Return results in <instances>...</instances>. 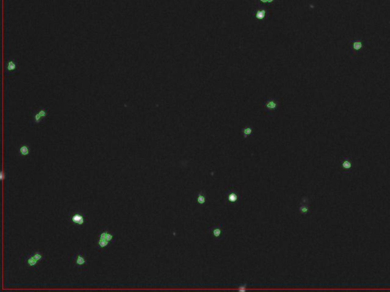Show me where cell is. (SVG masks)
I'll return each mask as SVG.
<instances>
[{"label":"cell","instance_id":"1","mask_svg":"<svg viewBox=\"0 0 390 292\" xmlns=\"http://www.w3.org/2000/svg\"><path fill=\"white\" fill-rule=\"evenodd\" d=\"M116 239V236L112 234L109 232V230H104L99 235V238L98 240V245L100 249H105L111 243L115 242Z\"/></svg>","mask_w":390,"mask_h":292},{"label":"cell","instance_id":"2","mask_svg":"<svg viewBox=\"0 0 390 292\" xmlns=\"http://www.w3.org/2000/svg\"><path fill=\"white\" fill-rule=\"evenodd\" d=\"M48 116V110L47 108L43 107H38L33 114L32 123L34 125H39L44 123Z\"/></svg>","mask_w":390,"mask_h":292},{"label":"cell","instance_id":"3","mask_svg":"<svg viewBox=\"0 0 390 292\" xmlns=\"http://www.w3.org/2000/svg\"><path fill=\"white\" fill-rule=\"evenodd\" d=\"M19 72L18 61L15 58H12L8 60L6 63V73L8 75H15Z\"/></svg>","mask_w":390,"mask_h":292},{"label":"cell","instance_id":"4","mask_svg":"<svg viewBox=\"0 0 390 292\" xmlns=\"http://www.w3.org/2000/svg\"><path fill=\"white\" fill-rule=\"evenodd\" d=\"M224 232L223 226L220 225H214L213 227L210 229V234L216 240H220L222 238V236Z\"/></svg>","mask_w":390,"mask_h":292},{"label":"cell","instance_id":"5","mask_svg":"<svg viewBox=\"0 0 390 292\" xmlns=\"http://www.w3.org/2000/svg\"><path fill=\"white\" fill-rule=\"evenodd\" d=\"M341 168L343 173H351L353 169V164L349 158H346L342 161Z\"/></svg>","mask_w":390,"mask_h":292},{"label":"cell","instance_id":"6","mask_svg":"<svg viewBox=\"0 0 390 292\" xmlns=\"http://www.w3.org/2000/svg\"><path fill=\"white\" fill-rule=\"evenodd\" d=\"M70 221L72 224H77V225H83L86 223L84 216L80 213L72 215L70 217Z\"/></svg>","mask_w":390,"mask_h":292},{"label":"cell","instance_id":"7","mask_svg":"<svg viewBox=\"0 0 390 292\" xmlns=\"http://www.w3.org/2000/svg\"><path fill=\"white\" fill-rule=\"evenodd\" d=\"M226 198H227V201L229 202V203L235 204L239 200V194L236 191L231 190L226 193Z\"/></svg>","mask_w":390,"mask_h":292},{"label":"cell","instance_id":"8","mask_svg":"<svg viewBox=\"0 0 390 292\" xmlns=\"http://www.w3.org/2000/svg\"><path fill=\"white\" fill-rule=\"evenodd\" d=\"M39 262L40 261L37 259L36 256H35L34 254L31 255V256H28L27 258H26V263H27V266L28 267L36 266Z\"/></svg>","mask_w":390,"mask_h":292},{"label":"cell","instance_id":"9","mask_svg":"<svg viewBox=\"0 0 390 292\" xmlns=\"http://www.w3.org/2000/svg\"><path fill=\"white\" fill-rule=\"evenodd\" d=\"M75 264H76L78 267L84 266L85 265L87 264V260L85 259L84 256H83L82 253H78V254L75 256Z\"/></svg>","mask_w":390,"mask_h":292},{"label":"cell","instance_id":"10","mask_svg":"<svg viewBox=\"0 0 390 292\" xmlns=\"http://www.w3.org/2000/svg\"><path fill=\"white\" fill-rule=\"evenodd\" d=\"M206 200V194L203 191H200V193L197 194V203L199 204V205H202L203 204H205Z\"/></svg>","mask_w":390,"mask_h":292},{"label":"cell","instance_id":"11","mask_svg":"<svg viewBox=\"0 0 390 292\" xmlns=\"http://www.w3.org/2000/svg\"><path fill=\"white\" fill-rule=\"evenodd\" d=\"M19 153L22 156H27L30 153V148L27 145H22L19 148Z\"/></svg>","mask_w":390,"mask_h":292},{"label":"cell","instance_id":"12","mask_svg":"<svg viewBox=\"0 0 390 292\" xmlns=\"http://www.w3.org/2000/svg\"><path fill=\"white\" fill-rule=\"evenodd\" d=\"M300 212L303 215L308 214L309 212V207L308 204H302L301 206L300 207Z\"/></svg>","mask_w":390,"mask_h":292},{"label":"cell","instance_id":"13","mask_svg":"<svg viewBox=\"0 0 390 292\" xmlns=\"http://www.w3.org/2000/svg\"><path fill=\"white\" fill-rule=\"evenodd\" d=\"M252 127H245L244 129L242 130V133H243V136H244L245 139L249 136L250 135H252Z\"/></svg>","mask_w":390,"mask_h":292},{"label":"cell","instance_id":"14","mask_svg":"<svg viewBox=\"0 0 390 292\" xmlns=\"http://www.w3.org/2000/svg\"><path fill=\"white\" fill-rule=\"evenodd\" d=\"M266 107L269 110H274L277 107V104L274 101H270L267 103L266 104Z\"/></svg>","mask_w":390,"mask_h":292},{"label":"cell","instance_id":"15","mask_svg":"<svg viewBox=\"0 0 390 292\" xmlns=\"http://www.w3.org/2000/svg\"><path fill=\"white\" fill-rule=\"evenodd\" d=\"M264 16H265V11L264 10L258 11V12H257L256 17H257V18H258V19H263V18H264Z\"/></svg>","mask_w":390,"mask_h":292},{"label":"cell","instance_id":"16","mask_svg":"<svg viewBox=\"0 0 390 292\" xmlns=\"http://www.w3.org/2000/svg\"><path fill=\"white\" fill-rule=\"evenodd\" d=\"M246 288H247V285H246V284L241 285L238 287V290L239 291H246Z\"/></svg>","mask_w":390,"mask_h":292},{"label":"cell","instance_id":"17","mask_svg":"<svg viewBox=\"0 0 390 292\" xmlns=\"http://www.w3.org/2000/svg\"><path fill=\"white\" fill-rule=\"evenodd\" d=\"M354 49H355V50H359V49H360V47H361V44H360V43H359V42L354 43Z\"/></svg>","mask_w":390,"mask_h":292},{"label":"cell","instance_id":"18","mask_svg":"<svg viewBox=\"0 0 390 292\" xmlns=\"http://www.w3.org/2000/svg\"><path fill=\"white\" fill-rule=\"evenodd\" d=\"M5 177V176L4 171H1V173H0V179H1V180L2 181L4 180Z\"/></svg>","mask_w":390,"mask_h":292},{"label":"cell","instance_id":"19","mask_svg":"<svg viewBox=\"0 0 390 292\" xmlns=\"http://www.w3.org/2000/svg\"><path fill=\"white\" fill-rule=\"evenodd\" d=\"M262 2H268V0H261Z\"/></svg>","mask_w":390,"mask_h":292},{"label":"cell","instance_id":"20","mask_svg":"<svg viewBox=\"0 0 390 292\" xmlns=\"http://www.w3.org/2000/svg\"><path fill=\"white\" fill-rule=\"evenodd\" d=\"M273 1H274V0H268V2H271Z\"/></svg>","mask_w":390,"mask_h":292}]
</instances>
